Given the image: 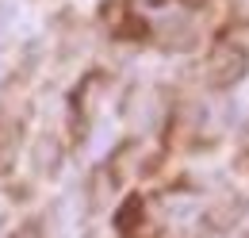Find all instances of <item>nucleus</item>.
I'll list each match as a JSON object with an SVG mask.
<instances>
[{
  "mask_svg": "<svg viewBox=\"0 0 249 238\" xmlns=\"http://www.w3.org/2000/svg\"><path fill=\"white\" fill-rule=\"evenodd\" d=\"M203 73H207L211 89H234L238 81H246V73H249V50L242 42H234V39H222V42L211 46Z\"/></svg>",
  "mask_w": 249,
  "mask_h": 238,
  "instance_id": "1",
  "label": "nucleus"
},
{
  "mask_svg": "<svg viewBox=\"0 0 249 238\" xmlns=\"http://www.w3.org/2000/svg\"><path fill=\"white\" fill-rule=\"evenodd\" d=\"M238 169H242V173H249V150H242V154H238Z\"/></svg>",
  "mask_w": 249,
  "mask_h": 238,
  "instance_id": "3",
  "label": "nucleus"
},
{
  "mask_svg": "<svg viewBox=\"0 0 249 238\" xmlns=\"http://www.w3.org/2000/svg\"><path fill=\"white\" fill-rule=\"evenodd\" d=\"M177 4H184V8H203L207 0H177Z\"/></svg>",
  "mask_w": 249,
  "mask_h": 238,
  "instance_id": "4",
  "label": "nucleus"
},
{
  "mask_svg": "<svg viewBox=\"0 0 249 238\" xmlns=\"http://www.w3.org/2000/svg\"><path fill=\"white\" fill-rule=\"evenodd\" d=\"M142 196H126L123 200V208L115 211V227H119V235H130V231H134V219H138V215H142Z\"/></svg>",
  "mask_w": 249,
  "mask_h": 238,
  "instance_id": "2",
  "label": "nucleus"
}]
</instances>
